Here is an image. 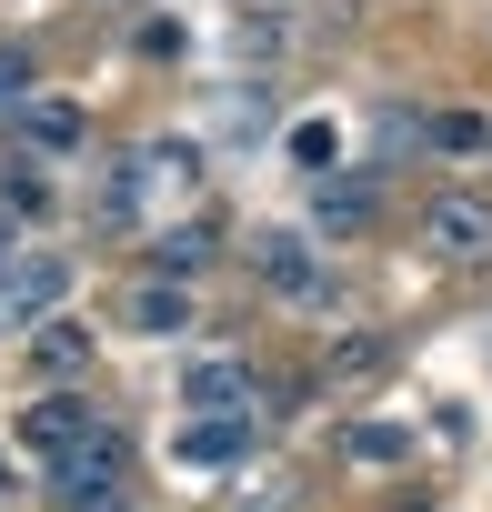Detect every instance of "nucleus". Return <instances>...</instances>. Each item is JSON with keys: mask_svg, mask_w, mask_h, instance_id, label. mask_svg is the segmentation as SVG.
Instances as JSON below:
<instances>
[{"mask_svg": "<svg viewBox=\"0 0 492 512\" xmlns=\"http://www.w3.org/2000/svg\"><path fill=\"white\" fill-rule=\"evenodd\" d=\"M422 251L452 262V272H492V191H472V181L432 191L422 201Z\"/></svg>", "mask_w": 492, "mask_h": 512, "instance_id": "1", "label": "nucleus"}, {"mask_svg": "<svg viewBox=\"0 0 492 512\" xmlns=\"http://www.w3.org/2000/svg\"><path fill=\"white\" fill-rule=\"evenodd\" d=\"M372 221H382V171H372V161L312 171V241H362Z\"/></svg>", "mask_w": 492, "mask_h": 512, "instance_id": "2", "label": "nucleus"}, {"mask_svg": "<svg viewBox=\"0 0 492 512\" xmlns=\"http://www.w3.org/2000/svg\"><path fill=\"white\" fill-rule=\"evenodd\" d=\"M252 282H262L272 302H292V312L332 302V262H322L302 231H252Z\"/></svg>", "mask_w": 492, "mask_h": 512, "instance_id": "3", "label": "nucleus"}, {"mask_svg": "<svg viewBox=\"0 0 492 512\" xmlns=\"http://www.w3.org/2000/svg\"><path fill=\"white\" fill-rule=\"evenodd\" d=\"M111 432H121V422H111V412H91L81 392H41V402L21 412V442H31L41 462H81V452H101Z\"/></svg>", "mask_w": 492, "mask_h": 512, "instance_id": "4", "label": "nucleus"}, {"mask_svg": "<svg viewBox=\"0 0 492 512\" xmlns=\"http://www.w3.org/2000/svg\"><path fill=\"white\" fill-rule=\"evenodd\" d=\"M71 302V251H21L11 272H0V332H31Z\"/></svg>", "mask_w": 492, "mask_h": 512, "instance_id": "5", "label": "nucleus"}, {"mask_svg": "<svg viewBox=\"0 0 492 512\" xmlns=\"http://www.w3.org/2000/svg\"><path fill=\"white\" fill-rule=\"evenodd\" d=\"M11 151L81 161V151H91V111H81V101H61V91H31V101L11 111Z\"/></svg>", "mask_w": 492, "mask_h": 512, "instance_id": "6", "label": "nucleus"}, {"mask_svg": "<svg viewBox=\"0 0 492 512\" xmlns=\"http://www.w3.org/2000/svg\"><path fill=\"white\" fill-rule=\"evenodd\" d=\"M141 201H151V161L141 151H111L101 171H91V231H141Z\"/></svg>", "mask_w": 492, "mask_h": 512, "instance_id": "7", "label": "nucleus"}, {"mask_svg": "<svg viewBox=\"0 0 492 512\" xmlns=\"http://www.w3.org/2000/svg\"><path fill=\"white\" fill-rule=\"evenodd\" d=\"M171 452H181L191 472H241V462H252V412H191V422L171 432Z\"/></svg>", "mask_w": 492, "mask_h": 512, "instance_id": "8", "label": "nucleus"}, {"mask_svg": "<svg viewBox=\"0 0 492 512\" xmlns=\"http://www.w3.org/2000/svg\"><path fill=\"white\" fill-rule=\"evenodd\" d=\"M302 51V21H292V0H252V11H231V61L241 71H272Z\"/></svg>", "mask_w": 492, "mask_h": 512, "instance_id": "9", "label": "nucleus"}, {"mask_svg": "<svg viewBox=\"0 0 492 512\" xmlns=\"http://www.w3.org/2000/svg\"><path fill=\"white\" fill-rule=\"evenodd\" d=\"M181 402H191V412H252V402H262V372L241 362V352H201V362L181 372Z\"/></svg>", "mask_w": 492, "mask_h": 512, "instance_id": "10", "label": "nucleus"}, {"mask_svg": "<svg viewBox=\"0 0 492 512\" xmlns=\"http://www.w3.org/2000/svg\"><path fill=\"white\" fill-rule=\"evenodd\" d=\"M382 372H392V332H332V342H322L312 392H372Z\"/></svg>", "mask_w": 492, "mask_h": 512, "instance_id": "11", "label": "nucleus"}, {"mask_svg": "<svg viewBox=\"0 0 492 512\" xmlns=\"http://www.w3.org/2000/svg\"><path fill=\"white\" fill-rule=\"evenodd\" d=\"M0 211H11V221H51V211H61L41 151H0Z\"/></svg>", "mask_w": 492, "mask_h": 512, "instance_id": "12", "label": "nucleus"}, {"mask_svg": "<svg viewBox=\"0 0 492 512\" xmlns=\"http://www.w3.org/2000/svg\"><path fill=\"white\" fill-rule=\"evenodd\" d=\"M211 251H221V211H191L181 231H161V241H151V272H161V282H191Z\"/></svg>", "mask_w": 492, "mask_h": 512, "instance_id": "13", "label": "nucleus"}, {"mask_svg": "<svg viewBox=\"0 0 492 512\" xmlns=\"http://www.w3.org/2000/svg\"><path fill=\"white\" fill-rule=\"evenodd\" d=\"M432 161H492V111H422Z\"/></svg>", "mask_w": 492, "mask_h": 512, "instance_id": "14", "label": "nucleus"}, {"mask_svg": "<svg viewBox=\"0 0 492 512\" xmlns=\"http://www.w3.org/2000/svg\"><path fill=\"white\" fill-rule=\"evenodd\" d=\"M31 362H41L51 382H81V372H91V332H81L71 312H51V322H31Z\"/></svg>", "mask_w": 492, "mask_h": 512, "instance_id": "15", "label": "nucleus"}, {"mask_svg": "<svg viewBox=\"0 0 492 512\" xmlns=\"http://www.w3.org/2000/svg\"><path fill=\"white\" fill-rule=\"evenodd\" d=\"M292 21H302V51H342L362 31V0H292Z\"/></svg>", "mask_w": 492, "mask_h": 512, "instance_id": "16", "label": "nucleus"}, {"mask_svg": "<svg viewBox=\"0 0 492 512\" xmlns=\"http://www.w3.org/2000/svg\"><path fill=\"white\" fill-rule=\"evenodd\" d=\"M181 322H191V292L181 282H161V272L131 282V332H181Z\"/></svg>", "mask_w": 492, "mask_h": 512, "instance_id": "17", "label": "nucleus"}, {"mask_svg": "<svg viewBox=\"0 0 492 512\" xmlns=\"http://www.w3.org/2000/svg\"><path fill=\"white\" fill-rule=\"evenodd\" d=\"M402 452H412L402 422H342V462H372V472H382V462H402Z\"/></svg>", "mask_w": 492, "mask_h": 512, "instance_id": "18", "label": "nucleus"}, {"mask_svg": "<svg viewBox=\"0 0 492 512\" xmlns=\"http://www.w3.org/2000/svg\"><path fill=\"white\" fill-rule=\"evenodd\" d=\"M221 131H231V141H262V131H272V91H262V81H241V91L221 101Z\"/></svg>", "mask_w": 492, "mask_h": 512, "instance_id": "19", "label": "nucleus"}, {"mask_svg": "<svg viewBox=\"0 0 492 512\" xmlns=\"http://www.w3.org/2000/svg\"><path fill=\"white\" fill-rule=\"evenodd\" d=\"M372 141H382V171L402 161V151H422V111L402 101V111H372Z\"/></svg>", "mask_w": 492, "mask_h": 512, "instance_id": "20", "label": "nucleus"}, {"mask_svg": "<svg viewBox=\"0 0 492 512\" xmlns=\"http://www.w3.org/2000/svg\"><path fill=\"white\" fill-rule=\"evenodd\" d=\"M292 161H302V181L332 171V161H342V131H332V121H302V131H292Z\"/></svg>", "mask_w": 492, "mask_h": 512, "instance_id": "21", "label": "nucleus"}, {"mask_svg": "<svg viewBox=\"0 0 492 512\" xmlns=\"http://www.w3.org/2000/svg\"><path fill=\"white\" fill-rule=\"evenodd\" d=\"M21 101H31V51L0 41V111H21Z\"/></svg>", "mask_w": 492, "mask_h": 512, "instance_id": "22", "label": "nucleus"}, {"mask_svg": "<svg viewBox=\"0 0 492 512\" xmlns=\"http://www.w3.org/2000/svg\"><path fill=\"white\" fill-rule=\"evenodd\" d=\"M241 512H302V482H282V472H272V482L241 492Z\"/></svg>", "mask_w": 492, "mask_h": 512, "instance_id": "23", "label": "nucleus"}, {"mask_svg": "<svg viewBox=\"0 0 492 512\" xmlns=\"http://www.w3.org/2000/svg\"><path fill=\"white\" fill-rule=\"evenodd\" d=\"M11 262H21V221L0 211V272H11Z\"/></svg>", "mask_w": 492, "mask_h": 512, "instance_id": "24", "label": "nucleus"}, {"mask_svg": "<svg viewBox=\"0 0 492 512\" xmlns=\"http://www.w3.org/2000/svg\"><path fill=\"white\" fill-rule=\"evenodd\" d=\"M0 492H11V462H0Z\"/></svg>", "mask_w": 492, "mask_h": 512, "instance_id": "25", "label": "nucleus"}]
</instances>
